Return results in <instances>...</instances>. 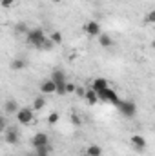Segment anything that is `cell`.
Listing matches in <instances>:
<instances>
[{"label":"cell","instance_id":"cell-5","mask_svg":"<svg viewBox=\"0 0 155 156\" xmlns=\"http://www.w3.org/2000/svg\"><path fill=\"white\" fill-rule=\"evenodd\" d=\"M84 31H86V35L88 37H100L102 35V29H100V24L97 22V20H89L86 26H84Z\"/></svg>","mask_w":155,"mask_h":156},{"label":"cell","instance_id":"cell-19","mask_svg":"<svg viewBox=\"0 0 155 156\" xmlns=\"http://www.w3.org/2000/svg\"><path fill=\"white\" fill-rule=\"evenodd\" d=\"M49 38H51L53 44H62V33H60V31H55V33L49 35Z\"/></svg>","mask_w":155,"mask_h":156},{"label":"cell","instance_id":"cell-12","mask_svg":"<svg viewBox=\"0 0 155 156\" xmlns=\"http://www.w3.org/2000/svg\"><path fill=\"white\" fill-rule=\"evenodd\" d=\"M84 98L88 100V104H89V105H95V104L99 102V93H97V91H93V89H88V91H86V94H84Z\"/></svg>","mask_w":155,"mask_h":156},{"label":"cell","instance_id":"cell-4","mask_svg":"<svg viewBox=\"0 0 155 156\" xmlns=\"http://www.w3.org/2000/svg\"><path fill=\"white\" fill-rule=\"evenodd\" d=\"M117 109L128 118L135 116V113H137V105H135L133 102H130V100H120V104L117 105Z\"/></svg>","mask_w":155,"mask_h":156},{"label":"cell","instance_id":"cell-22","mask_svg":"<svg viewBox=\"0 0 155 156\" xmlns=\"http://www.w3.org/2000/svg\"><path fill=\"white\" fill-rule=\"evenodd\" d=\"M144 20H146V24H155V9H152L150 13H146Z\"/></svg>","mask_w":155,"mask_h":156},{"label":"cell","instance_id":"cell-24","mask_svg":"<svg viewBox=\"0 0 155 156\" xmlns=\"http://www.w3.org/2000/svg\"><path fill=\"white\" fill-rule=\"evenodd\" d=\"M70 120H71V123H73V125H80V123H82V120H80V116H78V115H71V118H70Z\"/></svg>","mask_w":155,"mask_h":156},{"label":"cell","instance_id":"cell-11","mask_svg":"<svg viewBox=\"0 0 155 156\" xmlns=\"http://www.w3.org/2000/svg\"><path fill=\"white\" fill-rule=\"evenodd\" d=\"M106 87H110L106 78H95V80L91 82V89H93V91H97V93H99V91H102V89H106Z\"/></svg>","mask_w":155,"mask_h":156},{"label":"cell","instance_id":"cell-25","mask_svg":"<svg viewBox=\"0 0 155 156\" xmlns=\"http://www.w3.org/2000/svg\"><path fill=\"white\" fill-rule=\"evenodd\" d=\"M0 5H2L4 9H7V7L15 5V0H2V2H0Z\"/></svg>","mask_w":155,"mask_h":156},{"label":"cell","instance_id":"cell-6","mask_svg":"<svg viewBox=\"0 0 155 156\" xmlns=\"http://www.w3.org/2000/svg\"><path fill=\"white\" fill-rule=\"evenodd\" d=\"M31 144H33V147H35V149H40V147L49 145V138H47V134H46V133H37V134L31 138Z\"/></svg>","mask_w":155,"mask_h":156},{"label":"cell","instance_id":"cell-16","mask_svg":"<svg viewBox=\"0 0 155 156\" xmlns=\"http://www.w3.org/2000/svg\"><path fill=\"white\" fill-rule=\"evenodd\" d=\"M51 80L57 83V82H66V75H64V71H60V69H57V71H53V75H51Z\"/></svg>","mask_w":155,"mask_h":156},{"label":"cell","instance_id":"cell-18","mask_svg":"<svg viewBox=\"0 0 155 156\" xmlns=\"http://www.w3.org/2000/svg\"><path fill=\"white\" fill-rule=\"evenodd\" d=\"M66 83L68 82H57V93L60 94V96H66L68 93H66Z\"/></svg>","mask_w":155,"mask_h":156},{"label":"cell","instance_id":"cell-20","mask_svg":"<svg viewBox=\"0 0 155 156\" xmlns=\"http://www.w3.org/2000/svg\"><path fill=\"white\" fill-rule=\"evenodd\" d=\"M15 31H17V33H20V35H28V31H29V29H28V26H26V24H22V22H20V24H17V26H15Z\"/></svg>","mask_w":155,"mask_h":156},{"label":"cell","instance_id":"cell-21","mask_svg":"<svg viewBox=\"0 0 155 156\" xmlns=\"http://www.w3.org/2000/svg\"><path fill=\"white\" fill-rule=\"evenodd\" d=\"M59 120H60V115H59V113H51V115L47 116V123H49V125H55Z\"/></svg>","mask_w":155,"mask_h":156},{"label":"cell","instance_id":"cell-13","mask_svg":"<svg viewBox=\"0 0 155 156\" xmlns=\"http://www.w3.org/2000/svg\"><path fill=\"white\" fill-rule=\"evenodd\" d=\"M86 154L88 156H102V147L100 145H88L86 147Z\"/></svg>","mask_w":155,"mask_h":156},{"label":"cell","instance_id":"cell-15","mask_svg":"<svg viewBox=\"0 0 155 156\" xmlns=\"http://www.w3.org/2000/svg\"><path fill=\"white\" fill-rule=\"evenodd\" d=\"M99 44H100L102 47H112V45H113V40H112L110 35H104V33H102V35L99 37Z\"/></svg>","mask_w":155,"mask_h":156},{"label":"cell","instance_id":"cell-1","mask_svg":"<svg viewBox=\"0 0 155 156\" xmlns=\"http://www.w3.org/2000/svg\"><path fill=\"white\" fill-rule=\"evenodd\" d=\"M26 40H28L31 45H35V47H39V49H44V51H49V49L55 45V44L51 42V38H47V37L44 35V31H42L40 27L29 29L28 35H26Z\"/></svg>","mask_w":155,"mask_h":156},{"label":"cell","instance_id":"cell-26","mask_svg":"<svg viewBox=\"0 0 155 156\" xmlns=\"http://www.w3.org/2000/svg\"><path fill=\"white\" fill-rule=\"evenodd\" d=\"M75 94H78V96H84V94H86V91H84L82 87H77V93H75Z\"/></svg>","mask_w":155,"mask_h":156},{"label":"cell","instance_id":"cell-8","mask_svg":"<svg viewBox=\"0 0 155 156\" xmlns=\"http://www.w3.org/2000/svg\"><path fill=\"white\" fill-rule=\"evenodd\" d=\"M4 140H6L7 144L15 145V144L18 142V129H15V127H7V129L4 131Z\"/></svg>","mask_w":155,"mask_h":156},{"label":"cell","instance_id":"cell-27","mask_svg":"<svg viewBox=\"0 0 155 156\" xmlns=\"http://www.w3.org/2000/svg\"><path fill=\"white\" fill-rule=\"evenodd\" d=\"M53 2H55V4H59V2H62V0H53Z\"/></svg>","mask_w":155,"mask_h":156},{"label":"cell","instance_id":"cell-2","mask_svg":"<svg viewBox=\"0 0 155 156\" xmlns=\"http://www.w3.org/2000/svg\"><path fill=\"white\" fill-rule=\"evenodd\" d=\"M99 100H100V102L113 104V105H119V104H120V98H119V94H117L113 89H110V87H106V89L99 91Z\"/></svg>","mask_w":155,"mask_h":156},{"label":"cell","instance_id":"cell-10","mask_svg":"<svg viewBox=\"0 0 155 156\" xmlns=\"http://www.w3.org/2000/svg\"><path fill=\"white\" fill-rule=\"evenodd\" d=\"M4 113H6V115H17V113H18V104H17V100L9 98V100L4 104Z\"/></svg>","mask_w":155,"mask_h":156},{"label":"cell","instance_id":"cell-9","mask_svg":"<svg viewBox=\"0 0 155 156\" xmlns=\"http://www.w3.org/2000/svg\"><path fill=\"white\" fill-rule=\"evenodd\" d=\"M40 91L44 93V94H55L57 93V83L49 78V80H44L42 83H40Z\"/></svg>","mask_w":155,"mask_h":156},{"label":"cell","instance_id":"cell-3","mask_svg":"<svg viewBox=\"0 0 155 156\" xmlns=\"http://www.w3.org/2000/svg\"><path fill=\"white\" fill-rule=\"evenodd\" d=\"M17 122L20 125H29L33 123V107H22L17 113Z\"/></svg>","mask_w":155,"mask_h":156},{"label":"cell","instance_id":"cell-14","mask_svg":"<svg viewBox=\"0 0 155 156\" xmlns=\"http://www.w3.org/2000/svg\"><path fill=\"white\" fill-rule=\"evenodd\" d=\"M33 111H42L44 107H46V98L44 96H37L35 100H33Z\"/></svg>","mask_w":155,"mask_h":156},{"label":"cell","instance_id":"cell-23","mask_svg":"<svg viewBox=\"0 0 155 156\" xmlns=\"http://www.w3.org/2000/svg\"><path fill=\"white\" fill-rule=\"evenodd\" d=\"M66 93H68V94H73V93H77V85H75L73 82H68V83H66Z\"/></svg>","mask_w":155,"mask_h":156},{"label":"cell","instance_id":"cell-17","mask_svg":"<svg viewBox=\"0 0 155 156\" xmlns=\"http://www.w3.org/2000/svg\"><path fill=\"white\" fill-rule=\"evenodd\" d=\"M26 67V62L22 60V58H15L13 62H11V69L13 71H18V69H24Z\"/></svg>","mask_w":155,"mask_h":156},{"label":"cell","instance_id":"cell-28","mask_svg":"<svg viewBox=\"0 0 155 156\" xmlns=\"http://www.w3.org/2000/svg\"><path fill=\"white\" fill-rule=\"evenodd\" d=\"M29 156H39V154H29Z\"/></svg>","mask_w":155,"mask_h":156},{"label":"cell","instance_id":"cell-7","mask_svg":"<svg viewBox=\"0 0 155 156\" xmlns=\"http://www.w3.org/2000/svg\"><path fill=\"white\" fill-rule=\"evenodd\" d=\"M130 142H131V145L135 147V151H139V153H142V151L146 149V138L141 136V134H131Z\"/></svg>","mask_w":155,"mask_h":156}]
</instances>
